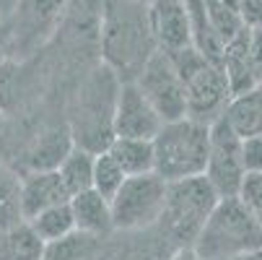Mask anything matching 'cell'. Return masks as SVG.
Segmentation results:
<instances>
[{"label":"cell","mask_w":262,"mask_h":260,"mask_svg":"<svg viewBox=\"0 0 262 260\" xmlns=\"http://www.w3.org/2000/svg\"><path fill=\"white\" fill-rule=\"evenodd\" d=\"M249 26H262V0H239Z\"/></svg>","instance_id":"cell-30"},{"label":"cell","mask_w":262,"mask_h":260,"mask_svg":"<svg viewBox=\"0 0 262 260\" xmlns=\"http://www.w3.org/2000/svg\"><path fill=\"white\" fill-rule=\"evenodd\" d=\"M21 177L0 162V232L21 224Z\"/></svg>","instance_id":"cell-24"},{"label":"cell","mask_w":262,"mask_h":260,"mask_svg":"<svg viewBox=\"0 0 262 260\" xmlns=\"http://www.w3.org/2000/svg\"><path fill=\"white\" fill-rule=\"evenodd\" d=\"M210 148V125L192 117L164 123L154 138V174L164 182L200 177Z\"/></svg>","instance_id":"cell-4"},{"label":"cell","mask_w":262,"mask_h":260,"mask_svg":"<svg viewBox=\"0 0 262 260\" xmlns=\"http://www.w3.org/2000/svg\"><path fill=\"white\" fill-rule=\"evenodd\" d=\"M257 247H262V227L239 198H218L192 242L200 260H236Z\"/></svg>","instance_id":"cell-3"},{"label":"cell","mask_w":262,"mask_h":260,"mask_svg":"<svg viewBox=\"0 0 262 260\" xmlns=\"http://www.w3.org/2000/svg\"><path fill=\"white\" fill-rule=\"evenodd\" d=\"M70 213H73V224H76V232L91 234L96 239H106L115 227H112V208L109 201L101 198L96 190H83L78 195H73L68 201Z\"/></svg>","instance_id":"cell-15"},{"label":"cell","mask_w":262,"mask_h":260,"mask_svg":"<svg viewBox=\"0 0 262 260\" xmlns=\"http://www.w3.org/2000/svg\"><path fill=\"white\" fill-rule=\"evenodd\" d=\"M3 120H6V112H3V109H0V128H3Z\"/></svg>","instance_id":"cell-33"},{"label":"cell","mask_w":262,"mask_h":260,"mask_svg":"<svg viewBox=\"0 0 262 260\" xmlns=\"http://www.w3.org/2000/svg\"><path fill=\"white\" fill-rule=\"evenodd\" d=\"M127 179V174L120 169V164L112 159L106 151L94 156V172H91V190H96L101 198L112 201L115 193L122 188V182Z\"/></svg>","instance_id":"cell-26"},{"label":"cell","mask_w":262,"mask_h":260,"mask_svg":"<svg viewBox=\"0 0 262 260\" xmlns=\"http://www.w3.org/2000/svg\"><path fill=\"white\" fill-rule=\"evenodd\" d=\"M101 242L83 232H70L57 242H47L42 260H99Z\"/></svg>","instance_id":"cell-23"},{"label":"cell","mask_w":262,"mask_h":260,"mask_svg":"<svg viewBox=\"0 0 262 260\" xmlns=\"http://www.w3.org/2000/svg\"><path fill=\"white\" fill-rule=\"evenodd\" d=\"M164 120L151 107L140 89L133 81L120 84L117 91V104H115V138H143L154 141L156 133L161 130Z\"/></svg>","instance_id":"cell-10"},{"label":"cell","mask_w":262,"mask_h":260,"mask_svg":"<svg viewBox=\"0 0 262 260\" xmlns=\"http://www.w3.org/2000/svg\"><path fill=\"white\" fill-rule=\"evenodd\" d=\"M65 0H16L13 39L21 47H36L57 29Z\"/></svg>","instance_id":"cell-13"},{"label":"cell","mask_w":262,"mask_h":260,"mask_svg":"<svg viewBox=\"0 0 262 260\" xmlns=\"http://www.w3.org/2000/svg\"><path fill=\"white\" fill-rule=\"evenodd\" d=\"M106 154L120 164L127 177L154 172V141L143 138H115L106 146Z\"/></svg>","instance_id":"cell-19"},{"label":"cell","mask_w":262,"mask_h":260,"mask_svg":"<svg viewBox=\"0 0 262 260\" xmlns=\"http://www.w3.org/2000/svg\"><path fill=\"white\" fill-rule=\"evenodd\" d=\"M94 156L91 151H86V148H78V146H73L68 156L60 162L57 167V174L65 185V190L68 195H78L83 190H91V172H94Z\"/></svg>","instance_id":"cell-22"},{"label":"cell","mask_w":262,"mask_h":260,"mask_svg":"<svg viewBox=\"0 0 262 260\" xmlns=\"http://www.w3.org/2000/svg\"><path fill=\"white\" fill-rule=\"evenodd\" d=\"M174 250L179 247H174L159 227H148L138 232H112L101 242L99 260H169Z\"/></svg>","instance_id":"cell-12"},{"label":"cell","mask_w":262,"mask_h":260,"mask_svg":"<svg viewBox=\"0 0 262 260\" xmlns=\"http://www.w3.org/2000/svg\"><path fill=\"white\" fill-rule=\"evenodd\" d=\"M249 60H252L254 84L262 86V26L249 29Z\"/></svg>","instance_id":"cell-29"},{"label":"cell","mask_w":262,"mask_h":260,"mask_svg":"<svg viewBox=\"0 0 262 260\" xmlns=\"http://www.w3.org/2000/svg\"><path fill=\"white\" fill-rule=\"evenodd\" d=\"M236 260H262V247H257V250H252V252H247V255H242Z\"/></svg>","instance_id":"cell-32"},{"label":"cell","mask_w":262,"mask_h":260,"mask_svg":"<svg viewBox=\"0 0 262 260\" xmlns=\"http://www.w3.org/2000/svg\"><path fill=\"white\" fill-rule=\"evenodd\" d=\"M242 164L247 174H262V135L242 138Z\"/></svg>","instance_id":"cell-28"},{"label":"cell","mask_w":262,"mask_h":260,"mask_svg":"<svg viewBox=\"0 0 262 260\" xmlns=\"http://www.w3.org/2000/svg\"><path fill=\"white\" fill-rule=\"evenodd\" d=\"M68 201H70V195L65 190L57 169L55 172H29L21 179V213H24V221L34 218L36 213H42L47 208L62 206Z\"/></svg>","instance_id":"cell-14"},{"label":"cell","mask_w":262,"mask_h":260,"mask_svg":"<svg viewBox=\"0 0 262 260\" xmlns=\"http://www.w3.org/2000/svg\"><path fill=\"white\" fill-rule=\"evenodd\" d=\"M236 198L247 206V211L257 218V224L262 227V174H247Z\"/></svg>","instance_id":"cell-27"},{"label":"cell","mask_w":262,"mask_h":260,"mask_svg":"<svg viewBox=\"0 0 262 260\" xmlns=\"http://www.w3.org/2000/svg\"><path fill=\"white\" fill-rule=\"evenodd\" d=\"M73 148V138L68 128H52L36 138L26 151V167L29 172H55L60 162Z\"/></svg>","instance_id":"cell-17"},{"label":"cell","mask_w":262,"mask_h":260,"mask_svg":"<svg viewBox=\"0 0 262 260\" xmlns=\"http://www.w3.org/2000/svg\"><path fill=\"white\" fill-rule=\"evenodd\" d=\"M169 60L174 63L179 78H182V86H184L187 117L205 123V125L223 117V112H226V107L231 102V91H229L221 65L210 63L195 47L171 52Z\"/></svg>","instance_id":"cell-5"},{"label":"cell","mask_w":262,"mask_h":260,"mask_svg":"<svg viewBox=\"0 0 262 260\" xmlns=\"http://www.w3.org/2000/svg\"><path fill=\"white\" fill-rule=\"evenodd\" d=\"M140 94L151 102V107L159 112V117L164 123L187 117V99H184V86L182 78L174 68V63L169 60L166 52H154L148 57V63L140 68V73L133 81Z\"/></svg>","instance_id":"cell-9"},{"label":"cell","mask_w":262,"mask_h":260,"mask_svg":"<svg viewBox=\"0 0 262 260\" xmlns=\"http://www.w3.org/2000/svg\"><path fill=\"white\" fill-rule=\"evenodd\" d=\"M148 24L159 52H179L192 47V21L184 0H151L148 3Z\"/></svg>","instance_id":"cell-11"},{"label":"cell","mask_w":262,"mask_h":260,"mask_svg":"<svg viewBox=\"0 0 262 260\" xmlns=\"http://www.w3.org/2000/svg\"><path fill=\"white\" fill-rule=\"evenodd\" d=\"M99 50L104 60L101 65H106L122 84L135 81L140 68L156 52L148 6L135 0H101Z\"/></svg>","instance_id":"cell-1"},{"label":"cell","mask_w":262,"mask_h":260,"mask_svg":"<svg viewBox=\"0 0 262 260\" xmlns=\"http://www.w3.org/2000/svg\"><path fill=\"white\" fill-rule=\"evenodd\" d=\"M120 84L122 81L106 65H99L86 76L70 109L68 130L73 146L86 148L91 154H101L115 141V104Z\"/></svg>","instance_id":"cell-2"},{"label":"cell","mask_w":262,"mask_h":260,"mask_svg":"<svg viewBox=\"0 0 262 260\" xmlns=\"http://www.w3.org/2000/svg\"><path fill=\"white\" fill-rule=\"evenodd\" d=\"M215 203L218 195L203 174L166 182L164 211L156 227L171 239L174 247H192L200 227L205 224Z\"/></svg>","instance_id":"cell-6"},{"label":"cell","mask_w":262,"mask_h":260,"mask_svg":"<svg viewBox=\"0 0 262 260\" xmlns=\"http://www.w3.org/2000/svg\"><path fill=\"white\" fill-rule=\"evenodd\" d=\"M29 227L36 232V237H39L45 245L57 242V239L68 237L70 232H76V224H73V213H70L68 203L36 213L34 218H29Z\"/></svg>","instance_id":"cell-25"},{"label":"cell","mask_w":262,"mask_h":260,"mask_svg":"<svg viewBox=\"0 0 262 260\" xmlns=\"http://www.w3.org/2000/svg\"><path fill=\"white\" fill-rule=\"evenodd\" d=\"M169 260H200L195 252H192V247H179V250H174L171 252V257Z\"/></svg>","instance_id":"cell-31"},{"label":"cell","mask_w":262,"mask_h":260,"mask_svg":"<svg viewBox=\"0 0 262 260\" xmlns=\"http://www.w3.org/2000/svg\"><path fill=\"white\" fill-rule=\"evenodd\" d=\"M203 177L210 182L218 198H236L247 177L242 164V138L234 133L226 117L210 123V148Z\"/></svg>","instance_id":"cell-8"},{"label":"cell","mask_w":262,"mask_h":260,"mask_svg":"<svg viewBox=\"0 0 262 260\" xmlns=\"http://www.w3.org/2000/svg\"><path fill=\"white\" fill-rule=\"evenodd\" d=\"M249 29L239 31L234 39H229L221 47V70L226 76L231 96H239L249 89H254V73H252V60H249Z\"/></svg>","instance_id":"cell-16"},{"label":"cell","mask_w":262,"mask_h":260,"mask_svg":"<svg viewBox=\"0 0 262 260\" xmlns=\"http://www.w3.org/2000/svg\"><path fill=\"white\" fill-rule=\"evenodd\" d=\"M135 3H143V6H148V3H151V0H135Z\"/></svg>","instance_id":"cell-34"},{"label":"cell","mask_w":262,"mask_h":260,"mask_svg":"<svg viewBox=\"0 0 262 260\" xmlns=\"http://www.w3.org/2000/svg\"><path fill=\"white\" fill-rule=\"evenodd\" d=\"M223 117H226V123L234 128L239 138L262 135V86H254L239 96H231Z\"/></svg>","instance_id":"cell-18"},{"label":"cell","mask_w":262,"mask_h":260,"mask_svg":"<svg viewBox=\"0 0 262 260\" xmlns=\"http://www.w3.org/2000/svg\"><path fill=\"white\" fill-rule=\"evenodd\" d=\"M45 242L36 237L29 221L0 232V260H42Z\"/></svg>","instance_id":"cell-21"},{"label":"cell","mask_w":262,"mask_h":260,"mask_svg":"<svg viewBox=\"0 0 262 260\" xmlns=\"http://www.w3.org/2000/svg\"><path fill=\"white\" fill-rule=\"evenodd\" d=\"M203 8H205L208 26L221 42V47L249 26L239 0H203Z\"/></svg>","instance_id":"cell-20"},{"label":"cell","mask_w":262,"mask_h":260,"mask_svg":"<svg viewBox=\"0 0 262 260\" xmlns=\"http://www.w3.org/2000/svg\"><path fill=\"white\" fill-rule=\"evenodd\" d=\"M166 182L151 174H135L122 182V188L109 201L115 232H138L156 227L164 211Z\"/></svg>","instance_id":"cell-7"}]
</instances>
